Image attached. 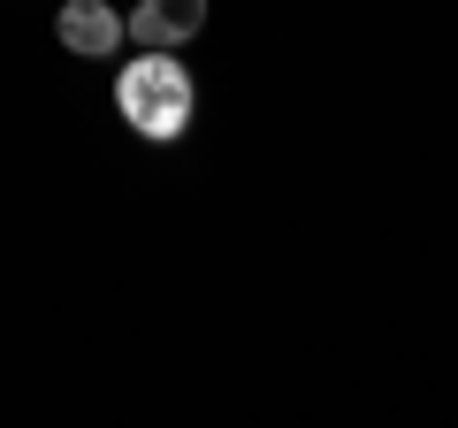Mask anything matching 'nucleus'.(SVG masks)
<instances>
[{"mask_svg": "<svg viewBox=\"0 0 458 428\" xmlns=\"http://www.w3.org/2000/svg\"><path fill=\"white\" fill-rule=\"evenodd\" d=\"M54 39H62L69 54H84V62H107V54H123V8H107V0H62L54 8Z\"/></svg>", "mask_w": 458, "mask_h": 428, "instance_id": "nucleus-2", "label": "nucleus"}, {"mask_svg": "<svg viewBox=\"0 0 458 428\" xmlns=\"http://www.w3.org/2000/svg\"><path fill=\"white\" fill-rule=\"evenodd\" d=\"M114 107H123V123H131L146 146H168V138L191 131L199 84H191V69H183L168 47H138L131 62L114 69Z\"/></svg>", "mask_w": 458, "mask_h": 428, "instance_id": "nucleus-1", "label": "nucleus"}, {"mask_svg": "<svg viewBox=\"0 0 458 428\" xmlns=\"http://www.w3.org/2000/svg\"><path fill=\"white\" fill-rule=\"evenodd\" d=\"M123 31H131L138 47H168L176 54L183 39L207 31V0H138V16H123Z\"/></svg>", "mask_w": 458, "mask_h": 428, "instance_id": "nucleus-3", "label": "nucleus"}]
</instances>
